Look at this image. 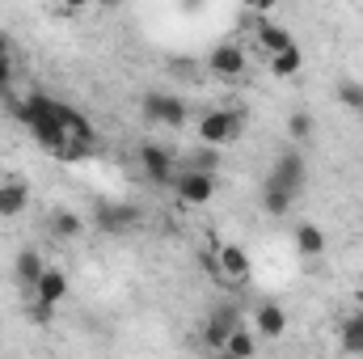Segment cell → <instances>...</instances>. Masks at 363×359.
Instances as JSON below:
<instances>
[{
  "mask_svg": "<svg viewBox=\"0 0 363 359\" xmlns=\"http://www.w3.org/2000/svg\"><path fill=\"white\" fill-rule=\"evenodd\" d=\"M254 38H258V47H262L267 55H279L283 47L296 43L291 30H287L283 21H271V13H258V17H254Z\"/></svg>",
  "mask_w": 363,
  "mask_h": 359,
  "instance_id": "cell-10",
  "label": "cell"
},
{
  "mask_svg": "<svg viewBox=\"0 0 363 359\" xmlns=\"http://www.w3.org/2000/svg\"><path fill=\"white\" fill-rule=\"evenodd\" d=\"M241 4H245V9H254V4H258V0H241Z\"/></svg>",
  "mask_w": 363,
  "mask_h": 359,
  "instance_id": "cell-31",
  "label": "cell"
},
{
  "mask_svg": "<svg viewBox=\"0 0 363 359\" xmlns=\"http://www.w3.org/2000/svg\"><path fill=\"white\" fill-rule=\"evenodd\" d=\"M216 190H220V174H211V170H190V165L178 161V174H174V194H178V203H186V207H207V203L216 199Z\"/></svg>",
  "mask_w": 363,
  "mask_h": 359,
  "instance_id": "cell-1",
  "label": "cell"
},
{
  "mask_svg": "<svg viewBox=\"0 0 363 359\" xmlns=\"http://www.w3.org/2000/svg\"><path fill=\"white\" fill-rule=\"evenodd\" d=\"M182 165H190V170H211V174H220V148L216 144H199L194 153H186V161Z\"/></svg>",
  "mask_w": 363,
  "mask_h": 359,
  "instance_id": "cell-20",
  "label": "cell"
},
{
  "mask_svg": "<svg viewBox=\"0 0 363 359\" xmlns=\"http://www.w3.org/2000/svg\"><path fill=\"white\" fill-rule=\"evenodd\" d=\"M93 224L110 237H123V233H135L144 224V207L140 203H123V199H101L93 207Z\"/></svg>",
  "mask_w": 363,
  "mask_h": 359,
  "instance_id": "cell-2",
  "label": "cell"
},
{
  "mask_svg": "<svg viewBox=\"0 0 363 359\" xmlns=\"http://www.w3.org/2000/svg\"><path fill=\"white\" fill-rule=\"evenodd\" d=\"M338 334H342V351L363 355V309H359V313H351V317H342Z\"/></svg>",
  "mask_w": 363,
  "mask_h": 359,
  "instance_id": "cell-17",
  "label": "cell"
},
{
  "mask_svg": "<svg viewBox=\"0 0 363 359\" xmlns=\"http://www.w3.org/2000/svg\"><path fill=\"white\" fill-rule=\"evenodd\" d=\"M224 355H237V359H250V355H258V330H250L245 321L224 338Z\"/></svg>",
  "mask_w": 363,
  "mask_h": 359,
  "instance_id": "cell-15",
  "label": "cell"
},
{
  "mask_svg": "<svg viewBox=\"0 0 363 359\" xmlns=\"http://www.w3.org/2000/svg\"><path fill=\"white\" fill-rule=\"evenodd\" d=\"M199 267H203V275H207V279H216V283H220V258H216V250L199 254Z\"/></svg>",
  "mask_w": 363,
  "mask_h": 359,
  "instance_id": "cell-25",
  "label": "cell"
},
{
  "mask_svg": "<svg viewBox=\"0 0 363 359\" xmlns=\"http://www.w3.org/2000/svg\"><path fill=\"white\" fill-rule=\"evenodd\" d=\"M241 127H245V114L241 110H207L203 123H199V140L224 148V144L241 140Z\"/></svg>",
  "mask_w": 363,
  "mask_h": 359,
  "instance_id": "cell-4",
  "label": "cell"
},
{
  "mask_svg": "<svg viewBox=\"0 0 363 359\" xmlns=\"http://www.w3.org/2000/svg\"><path fill=\"white\" fill-rule=\"evenodd\" d=\"M34 300H43V304H60L64 296H68V275L60 267H47L38 275V283H34V292H30Z\"/></svg>",
  "mask_w": 363,
  "mask_h": 359,
  "instance_id": "cell-13",
  "label": "cell"
},
{
  "mask_svg": "<svg viewBox=\"0 0 363 359\" xmlns=\"http://www.w3.org/2000/svg\"><path fill=\"white\" fill-rule=\"evenodd\" d=\"M30 207V186L21 178H4L0 182V220H17Z\"/></svg>",
  "mask_w": 363,
  "mask_h": 359,
  "instance_id": "cell-11",
  "label": "cell"
},
{
  "mask_svg": "<svg viewBox=\"0 0 363 359\" xmlns=\"http://www.w3.org/2000/svg\"><path fill=\"white\" fill-rule=\"evenodd\" d=\"M13 77H17L13 55H0V97H9V89H13Z\"/></svg>",
  "mask_w": 363,
  "mask_h": 359,
  "instance_id": "cell-24",
  "label": "cell"
},
{
  "mask_svg": "<svg viewBox=\"0 0 363 359\" xmlns=\"http://www.w3.org/2000/svg\"><path fill=\"white\" fill-rule=\"evenodd\" d=\"M304 182H308V165H304V157H300L296 148H283V153L274 157V165H271V174H267V182H262V186L287 190L291 199H300Z\"/></svg>",
  "mask_w": 363,
  "mask_h": 359,
  "instance_id": "cell-3",
  "label": "cell"
},
{
  "mask_svg": "<svg viewBox=\"0 0 363 359\" xmlns=\"http://www.w3.org/2000/svg\"><path fill=\"white\" fill-rule=\"evenodd\" d=\"M274 4H279V0H258V4H254V13H271Z\"/></svg>",
  "mask_w": 363,
  "mask_h": 359,
  "instance_id": "cell-27",
  "label": "cell"
},
{
  "mask_svg": "<svg viewBox=\"0 0 363 359\" xmlns=\"http://www.w3.org/2000/svg\"><path fill=\"white\" fill-rule=\"evenodd\" d=\"M287 131H291V140H308V136H313V114H308V110H296V114L287 118Z\"/></svg>",
  "mask_w": 363,
  "mask_h": 359,
  "instance_id": "cell-23",
  "label": "cell"
},
{
  "mask_svg": "<svg viewBox=\"0 0 363 359\" xmlns=\"http://www.w3.org/2000/svg\"><path fill=\"white\" fill-rule=\"evenodd\" d=\"M93 4H106V9H114V4H118V0H93Z\"/></svg>",
  "mask_w": 363,
  "mask_h": 359,
  "instance_id": "cell-29",
  "label": "cell"
},
{
  "mask_svg": "<svg viewBox=\"0 0 363 359\" xmlns=\"http://www.w3.org/2000/svg\"><path fill=\"white\" fill-rule=\"evenodd\" d=\"M207 68H211L216 77H224V81H237V77H245L250 55H245V47H237V43H216L211 55H207Z\"/></svg>",
  "mask_w": 363,
  "mask_h": 359,
  "instance_id": "cell-9",
  "label": "cell"
},
{
  "mask_svg": "<svg viewBox=\"0 0 363 359\" xmlns=\"http://www.w3.org/2000/svg\"><path fill=\"white\" fill-rule=\"evenodd\" d=\"M254 330H258L262 338H283V330H287V309L274 304V300H262V304L254 309Z\"/></svg>",
  "mask_w": 363,
  "mask_h": 359,
  "instance_id": "cell-12",
  "label": "cell"
},
{
  "mask_svg": "<svg viewBox=\"0 0 363 359\" xmlns=\"http://www.w3.org/2000/svg\"><path fill=\"white\" fill-rule=\"evenodd\" d=\"M140 110H144V118L148 123H161V127H186L190 123V106L174 97V93H144L140 97Z\"/></svg>",
  "mask_w": 363,
  "mask_h": 359,
  "instance_id": "cell-5",
  "label": "cell"
},
{
  "mask_svg": "<svg viewBox=\"0 0 363 359\" xmlns=\"http://www.w3.org/2000/svg\"><path fill=\"white\" fill-rule=\"evenodd\" d=\"M296 254L300 258H321L325 254V233L317 224H296Z\"/></svg>",
  "mask_w": 363,
  "mask_h": 359,
  "instance_id": "cell-16",
  "label": "cell"
},
{
  "mask_svg": "<svg viewBox=\"0 0 363 359\" xmlns=\"http://www.w3.org/2000/svg\"><path fill=\"white\" fill-rule=\"evenodd\" d=\"M291 203H296V199H291L287 190H274V186H262V211H267V216H274V220H283V216L291 211Z\"/></svg>",
  "mask_w": 363,
  "mask_h": 359,
  "instance_id": "cell-21",
  "label": "cell"
},
{
  "mask_svg": "<svg viewBox=\"0 0 363 359\" xmlns=\"http://www.w3.org/2000/svg\"><path fill=\"white\" fill-rule=\"evenodd\" d=\"M81 216L77 211H68V207H60V211H51V233L60 237V241H72V237H81Z\"/></svg>",
  "mask_w": 363,
  "mask_h": 359,
  "instance_id": "cell-18",
  "label": "cell"
},
{
  "mask_svg": "<svg viewBox=\"0 0 363 359\" xmlns=\"http://www.w3.org/2000/svg\"><path fill=\"white\" fill-rule=\"evenodd\" d=\"M135 161L144 170V178L152 186H174V174H178V157L165 148V144H140L135 148Z\"/></svg>",
  "mask_w": 363,
  "mask_h": 359,
  "instance_id": "cell-6",
  "label": "cell"
},
{
  "mask_svg": "<svg viewBox=\"0 0 363 359\" xmlns=\"http://www.w3.org/2000/svg\"><path fill=\"white\" fill-rule=\"evenodd\" d=\"M0 55H13V38H9L4 30H0Z\"/></svg>",
  "mask_w": 363,
  "mask_h": 359,
  "instance_id": "cell-26",
  "label": "cell"
},
{
  "mask_svg": "<svg viewBox=\"0 0 363 359\" xmlns=\"http://www.w3.org/2000/svg\"><path fill=\"white\" fill-rule=\"evenodd\" d=\"M68 9H85V4H93V0H64Z\"/></svg>",
  "mask_w": 363,
  "mask_h": 359,
  "instance_id": "cell-28",
  "label": "cell"
},
{
  "mask_svg": "<svg viewBox=\"0 0 363 359\" xmlns=\"http://www.w3.org/2000/svg\"><path fill=\"white\" fill-rule=\"evenodd\" d=\"M304 68V55H300V47L291 43V47H283L279 55H271V72L274 77H296Z\"/></svg>",
  "mask_w": 363,
  "mask_h": 359,
  "instance_id": "cell-19",
  "label": "cell"
},
{
  "mask_svg": "<svg viewBox=\"0 0 363 359\" xmlns=\"http://www.w3.org/2000/svg\"><path fill=\"white\" fill-rule=\"evenodd\" d=\"M241 321H245V313H241L237 304H216V309L207 313V321H203V343L216 347V351H224V338H228Z\"/></svg>",
  "mask_w": 363,
  "mask_h": 359,
  "instance_id": "cell-7",
  "label": "cell"
},
{
  "mask_svg": "<svg viewBox=\"0 0 363 359\" xmlns=\"http://www.w3.org/2000/svg\"><path fill=\"white\" fill-rule=\"evenodd\" d=\"M355 304H359V309H363V287H359V292H355Z\"/></svg>",
  "mask_w": 363,
  "mask_h": 359,
  "instance_id": "cell-30",
  "label": "cell"
},
{
  "mask_svg": "<svg viewBox=\"0 0 363 359\" xmlns=\"http://www.w3.org/2000/svg\"><path fill=\"white\" fill-rule=\"evenodd\" d=\"M216 258H220V283H228V287H241V283H250L254 263H250V254H245L241 245L224 241V245H216Z\"/></svg>",
  "mask_w": 363,
  "mask_h": 359,
  "instance_id": "cell-8",
  "label": "cell"
},
{
  "mask_svg": "<svg viewBox=\"0 0 363 359\" xmlns=\"http://www.w3.org/2000/svg\"><path fill=\"white\" fill-rule=\"evenodd\" d=\"M43 270H47V258H43L38 250H21V254L13 258V279H17L26 292H34V283H38Z\"/></svg>",
  "mask_w": 363,
  "mask_h": 359,
  "instance_id": "cell-14",
  "label": "cell"
},
{
  "mask_svg": "<svg viewBox=\"0 0 363 359\" xmlns=\"http://www.w3.org/2000/svg\"><path fill=\"white\" fill-rule=\"evenodd\" d=\"M338 101H342L347 110H355V114H359V110H363V85H359V81H342V85H338Z\"/></svg>",
  "mask_w": 363,
  "mask_h": 359,
  "instance_id": "cell-22",
  "label": "cell"
}]
</instances>
